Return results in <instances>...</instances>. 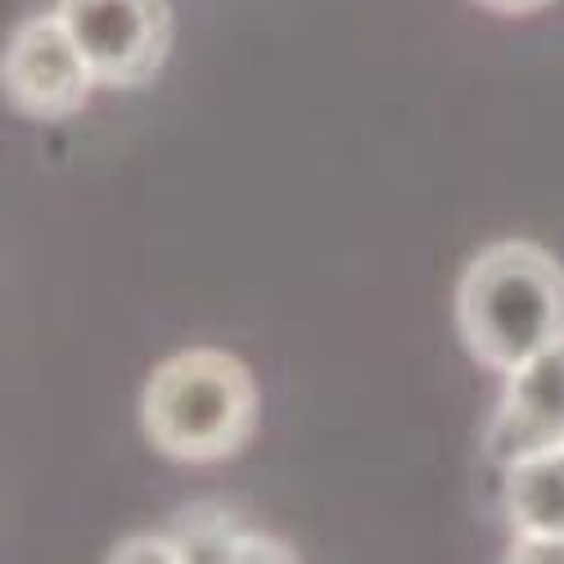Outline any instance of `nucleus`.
<instances>
[{
	"mask_svg": "<svg viewBox=\"0 0 564 564\" xmlns=\"http://www.w3.org/2000/svg\"><path fill=\"white\" fill-rule=\"evenodd\" d=\"M456 330L479 366L514 375L564 339V267L529 240L488 245L456 285Z\"/></svg>",
	"mask_w": 564,
	"mask_h": 564,
	"instance_id": "obj_1",
	"label": "nucleus"
},
{
	"mask_svg": "<svg viewBox=\"0 0 564 564\" xmlns=\"http://www.w3.org/2000/svg\"><path fill=\"white\" fill-rule=\"evenodd\" d=\"M510 560H564V533H520Z\"/></svg>",
	"mask_w": 564,
	"mask_h": 564,
	"instance_id": "obj_8",
	"label": "nucleus"
},
{
	"mask_svg": "<svg viewBox=\"0 0 564 564\" xmlns=\"http://www.w3.org/2000/svg\"><path fill=\"white\" fill-rule=\"evenodd\" d=\"M501 506L520 533H564V447L501 465Z\"/></svg>",
	"mask_w": 564,
	"mask_h": 564,
	"instance_id": "obj_6",
	"label": "nucleus"
},
{
	"mask_svg": "<svg viewBox=\"0 0 564 564\" xmlns=\"http://www.w3.org/2000/svg\"><path fill=\"white\" fill-rule=\"evenodd\" d=\"M479 6L492 14H538L551 6V0H479Z\"/></svg>",
	"mask_w": 564,
	"mask_h": 564,
	"instance_id": "obj_9",
	"label": "nucleus"
},
{
	"mask_svg": "<svg viewBox=\"0 0 564 564\" xmlns=\"http://www.w3.org/2000/svg\"><path fill=\"white\" fill-rule=\"evenodd\" d=\"M96 68L59 14L23 23L6 45V96L19 113L55 122L86 105Z\"/></svg>",
	"mask_w": 564,
	"mask_h": 564,
	"instance_id": "obj_4",
	"label": "nucleus"
},
{
	"mask_svg": "<svg viewBox=\"0 0 564 564\" xmlns=\"http://www.w3.org/2000/svg\"><path fill=\"white\" fill-rule=\"evenodd\" d=\"M172 542L185 551V560H294L290 546L267 542L258 529H245L221 506H191L176 514Z\"/></svg>",
	"mask_w": 564,
	"mask_h": 564,
	"instance_id": "obj_7",
	"label": "nucleus"
},
{
	"mask_svg": "<svg viewBox=\"0 0 564 564\" xmlns=\"http://www.w3.org/2000/svg\"><path fill=\"white\" fill-rule=\"evenodd\" d=\"M546 447H564V339L510 375L497 425L488 434V456L497 465Z\"/></svg>",
	"mask_w": 564,
	"mask_h": 564,
	"instance_id": "obj_5",
	"label": "nucleus"
},
{
	"mask_svg": "<svg viewBox=\"0 0 564 564\" xmlns=\"http://www.w3.org/2000/svg\"><path fill=\"white\" fill-rule=\"evenodd\" d=\"M59 19L100 86H145L172 51L167 0H59Z\"/></svg>",
	"mask_w": 564,
	"mask_h": 564,
	"instance_id": "obj_3",
	"label": "nucleus"
},
{
	"mask_svg": "<svg viewBox=\"0 0 564 564\" xmlns=\"http://www.w3.org/2000/svg\"><path fill=\"white\" fill-rule=\"evenodd\" d=\"M140 425L163 456L217 465L253 438L258 384L249 366L221 348L176 352L140 393Z\"/></svg>",
	"mask_w": 564,
	"mask_h": 564,
	"instance_id": "obj_2",
	"label": "nucleus"
}]
</instances>
